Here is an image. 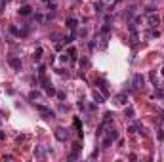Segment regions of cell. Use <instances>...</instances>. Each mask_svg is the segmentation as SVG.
Masks as SVG:
<instances>
[{
    "instance_id": "1",
    "label": "cell",
    "mask_w": 164,
    "mask_h": 162,
    "mask_svg": "<svg viewBox=\"0 0 164 162\" xmlns=\"http://www.w3.org/2000/svg\"><path fill=\"white\" fill-rule=\"evenodd\" d=\"M114 141H119V132H116V130L111 126V128L101 135V147H103V149H109Z\"/></svg>"
},
{
    "instance_id": "2",
    "label": "cell",
    "mask_w": 164,
    "mask_h": 162,
    "mask_svg": "<svg viewBox=\"0 0 164 162\" xmlns=\"http://www.w3.org/2000/svg\"><path fill=\"white\" fill-rule=\"evenodd\" d=\"M145 23H147L149 29H156V27L160 25V15L155 13V12H149V13L145 15Z\"/></svg>"
},
{
    "instance_id": "22",
    "label": "cell",
    "mask_w": 164,
    "mask_h": 162,
    "mask_svg": "<svg viewBox=\"0 0 164 162\" xmlns=\"http://www.w3.org/2000/svg\"><path fill=\"white\" fill-rule=\"evenodd\" d=\"M44 73H46V67H44V65H40V67H38V76H42Z\"/></svg>"
},
{
    "instance_id": "23",
    "label": "cell",
    "mask_w": 164,
    "mask_h": 162,
    "mask_svg": "<svg viewBox=\"0 0 164 162\" xmlns=\"http://www.w3.org/2000/svg\"><path fill=\"white\" fill-rule=\"evenodd\" d=\"M151 36H153V38H156V36H160V31H156V29H153V31H151Z\"/></svg>"
},
{
    "instance_id": "16",
    "label": "cell",
    "mask_w": 164,
    "mask_h": 162,
    "mask_svg": "<svg viewBox=\"0 0 164 162\" xmlns=\"http://www.w3.org/2000/svg\"><path fill=\"white\" fill-rule=\"evenodd\" d=\"M109 33H111V25H109V23H103V27H101V34L107 36Z\"/></svg>"
},
{
    "instance_id": "3",
    "label": "cell",
    "mask_w": 164,
    "mask_h": 162,
    "mask_svg": "<svg viewBox=\"0 0 164 162\" xmlns=\"http://www.w3.org/2000/svg\"><path fill=\"white\" fill-rule=\"evenodd\" d=\"M40 84L44 86V91H46V94H48V96H54V94H56V90H54V86H52V84L48 82V78H46L44 75L40 76Z\"/></svg>"
},
{
    "instance_id": "28",
    "label": "cell",
    "mask_w": 164,
    "mask_h": 162,
    "mask_svg": "<svg viewBox=\"0 0 164 162\" xmlns=\"http://www.w3.org/2000/svg\"><path fill=\"white\" fill-rule=\"evenodd\" d=\"M160 112V117H162V120H164V111H158Z\"/></svg>"
},
{
    "instance_id": "15",
    "label": "cell",
    "mask_w": 164,
    "mask_h": 162,
    "mask_svg": "<svg viewBox=\"0 0 164 162\" xmlns=\"http://www.w3.org/2000/svg\"><path fill=\"white\" fill-rule=\"evenodd\" d=\"M42 52H44L42 48H36V50H34V55H33V59H34V61H40V59H42Z\"/></svg>"
},
{
    "instance_id": "21",
    "label": "cell",
    "mask_w": 164,
    "mask_h": 162,
    "mask_svg": "<svg viewBox=\"0 0 164 162\" xmlns=\"http://www.w3.org/2000/svg\"><path fill=\"white\" fill-rule=\"evenodd\" d=\"M126 117H128V118H134V109H132V107L126 109Z\"/></svg>"
},
{
    "instance_id": "18",
    "label": "cell",
    "mask_w": 164,
    "mask_h": 162,
    "mask_svg": "<svg viewBox=\"0 0 164 162\" xmlns=\"http://www.w3.org/2000/svg\"><path fill=\"white\" fill-rule=\"evenodd\" d=\"M75 128L78 130V133H82V124H80V118H75Z\"/></svg>"
},
{
    "instance_id": "19",
    "label": "cell",
    "mask_w": 164,
    "mask_h": 162,
    "mask_svg": "<svg viewBox=\"0 0 164 162\" xmlns=\"http://www.w3.org/2000/svg\"><path fill=\"white\" fill-rule=\"evenodd\" d=\"M156 137H158V141H162V139H164V130H162V128H158V132H156Z\"/></svg>"
},
{
    "instance_id": "24",
    "label": "cell",
    "mask_w": 164,
    "mask_h": 162,
    "mask_svg": "<svg viewBox=\"0 0 164 162\" xmlns=\"http://www.w3.org/2000/svg\"><path fill=\"white\" fill-rule=\"evenodd\" d=\"M149 78H151V80H153V82L156 84V73H155V71H151V75H149Z\"/></svg>"
},
{
    "instance_id": "5",
    "label": "cell",
    "mask_w": 164,
    "mask_h": 162,
    "mask_svg": "<svg viewBox=\"0 0 164 162\" xmlns=\"http://www.w3.org/2000/svg\"><path fill=\"white\" fill-rule=\"evenodd\" d=\"M56 137H57L59 141H67V139H69V130H65V128L59 126V128L56 130Z\"/></svg>"
},
{
    "instance_id": "4",
    "label": "cell",
    "mask_w": 164,
    "mask_h": 162,
    "mask_svg": "<svg viewBox=\"0 0 164 162\" xmlns=\"http://www.w3.org/2000/svg\"><path fill=\"white\" fill-rule=\"evenodd\" d=\"M34 107H36V111H40V114H44V118H52L54 117V111L52 109L44 107V105H36V103H34Z\"/></svg>"
},
{
    "instance_id": "12",
    "label": "cell",
    "mask_w": 164,
    "mask_h": 162,
    "mask_svg": "<svg viewBox=\"0 0 164 162\" xmlns=\"http://www.w3.org/2000/svg\"><path fill=\"white\" fill-rule=\"evenodd\" d=\"M67 27L71 29V31H75V29L78 27V21H77L75 17H69V19H67Z\"/></svg>"
},
{
    "instance_id": "17",
    "label": "cell",
    "mask_w": 164,
    "mask_h": 162,
    "mask_svg": "<svg viewBox=\"0 0 164 162\" xmlns=\"http://www.w3.org/2000/svg\"><path fill=\"white\" fill-rule=\"evenodd\" d=\"M80 67H82V69H90V59H88V57H82V59H80Z\"/></svg>"
},
{
    "instance_id": "8",
    "label": "cell",
    "mask_w": 164,
    "mask_h": 162,
    "mask_svg": "<svg viewBox=\"0 0 164 162\" xmlns=\"http://www.w3.org/2000/svg\"><path fill=\"white\" fill-rule=\"evenodd\" d=\"M96 84L99 86V90H101V94H103V96H107V94H109V88H107L109 84H107V80L99 78V80H96Z\"/></svg>"
},
{
    "instance_id": "25",
    "label": "cell",
    "mask_w": 164,
    "mask_h": 162,
    "mask_svg": "<svg viewBox=\"0 0 164 162\" xmlns=\"http://www.w3.org/2000/svg\"><path fill=\"white\" fill-rule=\"evenodd\" d=\"M34 156H38V158L44 156V151H42V149H36V151H34Z\"/></svg>"
},
{
    "instance_id": "9",
    "label": "cell",
    "mask_w": 164,
    "mask_h": 162,
    "mask_svg": "<svg viewBox=\"0 0 164 162\" xmlns=\"http://www.w3.org/2000/svg\"><path fill=\"white\" fill-rule=\"evenodd\" d=\"M8 63L15 69V71H21V67H23V63H21V59H19V57H10V59H8Z\"/></svg>"
},
{
    "instance_id": "26",
    "label": "cell",
    "mask_w": 164,
    "mask_h": 162,
    "mask_svg": "<svg viewBox=\"0 0 164 162\" xmlns=\"http://www.w3.org/2000/svg\"><path fill=\"white\" fill-rule=\"evenodd\" d=\"M78 34H80V36H86V34H88V29H80V33H78Z\"/></svg>"
},
{
    "instance_id": "14",
    "label": "cell",
    "mask_w": 164,
    "mask_h": 162,
    "mask_svg": "<svg viewBox=\"0 0 164 162\" xmlns=\"http://www.w3.org/2000/svg\"><path fill=\"white\" fill-rule=\"evenodd\" d=\"M67 54H69V57H71V61L77 59V50L73 48V46H69V48H67Z\"/></svg>"
},
{
    "instance_id": "11",
    "label": "cell",
    "mask_w": 164,
    "mask_h": 162,
    "mask_svg": "<svg viewBox=\"0 0 164 162\" xmlns=\"http://www.w3.org/2000/svg\"><path fill=\"white\" fill-rule=\"evenodd\" d=\"M19 13H21V15H31V13H33V8H31L29 4H23V6L19 8Z\"/></svg>"
},
{
    "instance_id": "20",
    "label": "cell",
    "mask_w": 164,
    "mask_h": 162,
    "mask_svg": "<svg viewBox=\"0 0 164 162\" xmlns=\"http://www.w3.org/2000/svg\"><path fill=\"white\" fill-rule=\"evenodd\" d=\"M93 8H96V12H103V2H96Z\"/></svg>"
},
{
    "instance_id": "13",
    "label": "cell",
    "mask_w": 164,
    "mask_h": 162,
    "mask_svg": "<svg viewBox=\"0 0 164 162\" xmlns=\"http://www.w3.org/2000/svg\"><path fill=\"white\" fill-rule=\"evenodd\" d=\"M40 97H42V94H40L38 90H33L31 94H29V99H31V101H34V99H40Z\"/></svg>"
},
{
    "instance_id": "7",
    "label": "cell",
    "mask_w": 164,
    "mask_h": 162,
    "mask_svg": "<svg viewBox=\"0 0 164 162\" xmlns=\"http://www.w3.org/2000/svg\"><path fill=\"white\" fill-rule=\"evenodd\" d=\"M114 101H116V105H126V103H128V94H126V91L116 94V96H114Z\"/></svg>"
},
{
    "instance_id": "27",
    "label": "cell",
    "mask_w": 164,
    "mask_h": 162,
    "mask_svg": "<svg viewBox=\"0 0 164 162\" xmlns=\"http://www.w3.org/2000/svg\"><path fill=\"white\" fill-rule=\"evenodd\" d=\"M4 137H6V133H4V132H0V141H2Z\"/></svg>"
},
{
    "instance_id": "6",
    "label": "cell",
    "mask_w": 164,
    "mask_h": 162,
    "mask_svg": "<svg viewBox=\"0 0 164 162\" xmlns=\"http://www.w3.org/2000/svg\"><path fill=\"white\" fill-rule=\"evenodd\" d=\"M143 84H145L143 75H135V76H134V90H141V88H143Z\"/></svg>"
},
{
    "instance_id": "29",
    "label": "cell",
    "mask_w": 164,
    "mask_h": 162,
    "mask_svg": "<svg viewBox=\"0 0 164 162\" xmlns=\"http://www.w3.org/2000/svg\"><path fill=\"white\" fill-rule=\"evenodd\" d=\"M160 71H162V76H164V67H162V69H160Z\"/></svg>"
},
{
    "instance_id": "10",
    "label": "cell",
    "mask_w": 164,
    "mask_h": 162,
    "mask_svg": "<svg viewBox=\"0 0 164 162\" xmlns=\"http://www.w3.org/2000/svg\"><path fill=\"white\" fill-rule=\"evenodd\" d=\"M93 99H96V103H105V96L101 94V91H98V90H93Z\"/></svg>"
}]
</instances>
